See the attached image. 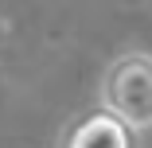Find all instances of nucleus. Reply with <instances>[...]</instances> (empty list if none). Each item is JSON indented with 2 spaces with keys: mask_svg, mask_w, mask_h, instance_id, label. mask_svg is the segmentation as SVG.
<instances>
[{
  "mask_svg": "<svg viewBox=\"0 0 152 148\" xmlns=\"http://www.w3.org/2000/svg\"><path fill=\"white\" fill-rule=\"evenodd\" d=\"M55 144L58 148H133L137 129L125 117H117L109 105H86L58 129Z\"/></svg>",
  "mask_w": 152,
  "mask_h": 148,
  "instance_id": "2",
  "label": "nucleus"
},
{
  "mask_svg": "<svg viewBox=\"0 0 152 148\" xmlns=\"http://www.w3.org/2000/svg\"><path fill=\"white\" fill-rule=\"evenodd\" d=\"M98 98L117 117H125L137 133L152 129V55L148 51L117 55L102 74Z\"/></svg>",
  "mask_w": 152,
  "mask_h": 148,
  "instance_id": "1",
  "label": "nucleus"
}]
</instances>
